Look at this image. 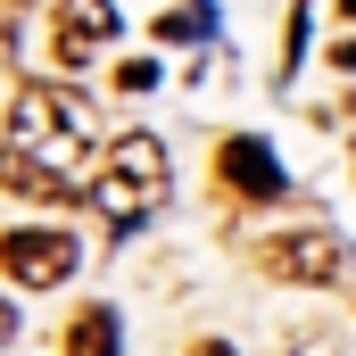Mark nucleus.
Returning <instances> with one entry per match:
<instances>
[{"label":"nucleus","mask_w":356,"mask_h":356,"mask_svg":"<svg viewBox=\"0 0 356 356\" xmlns=\"http://www.w3.org/2000/svg\"><path fill=\"white\" fill-rule=\"evenodd\" d=\"M99 116L83 91L67 83H17L0 116V191L42 199V207H75L99 182Z\"/></svg>","instance_id":"obj_1"},{"label":"nucleus","mask_w":356,"mask_h":356,"mask_svg":"<svg viewBox=\"0 0 356 356\" xmlns=\"http://www.w3.org/2000/svg\"><path fill=\"white\" fill-rule=\"evenodd\" d=\"M166 182H175V158L158 149V133H116L99 158V182H91V207L108 232H133L166 207Z\"/></svg>","instance_id":"obj_2"},{"label":"nucleus","mask_w":356,"mask_h":356,"mask_svg":"<svg viewBox=\"0 0 356 356\" xmlns=\"http://www.w3.org/2000/svg\"><path fill=\"white\" fill-rule=\"evenodd\" d=\"M266 257L273 282H307V290H332V282H348V249H340V232H323V224H307V232H282L257 249Z\"/></svg>","instance_id":"obj_3"},{"label":"nucleus","mask_w":356,"mask_h":356,"mask_svg":"<svg viewBox=\"0 0 356 356\" xmlns=\"http://www.w3.org/2000/svg\"><path fill=\"white\" fill-rule=\"evenodd\" d=\"M75 232H50V224H33V232H0V273L8 282H25V290H58L67 273H75Z\"/></svg>","instance_id":"obj_4"},{"label":"nucleus","mask_w":356,"mask_h":356,"mask_svg":"<svg viewBox=\"0 0 356 356\" xmlns=\"http://www.w3.org/2000/svg\"><path fill=\"white\" fill-rule=\"evenodd\" d=\"M216 182L232 191V199H249V207H273L282 191H290V175H282V158H273L257 133H232L224 149H216Z\"/></svg>","instance_id":"obj_5"},{"label":"nucleus","mask_w":356,"mask_h":356,"mask_svg":"<svg viewBox=\"0 0 356 356\" xmlns=\"http://www.w3.org/2000/svg\"><path fill=\"white\" fill-rule=\"evenodd\" d=\"M116 0H58V25H50V58L75 75V67H91L108 42H116Z\"/></svg>","instance_id":"obj_6"},{"label":"nucleus","mask_w":356,"mask_h":356,"mask_svg":"<svg viewBox=\"0 0 356 356\" xmlns=\"http://www.w3.org/2000/svg\"><path fill=\"white\" fill-rule=\"evenodd\" d=\"M116 307H83L75 323H67V356H116Z\"/></svg>","instance_id":"obj_7"},{"label":"nucleus","mask_w":356,"mask_h":356,"mask_svg":"<svg viewBox=\"0 0 356 356\" xmlns=\"http://www.w3.org/2000/svg\"><path fill=\"white\" fill-rule=\"evenodd\" d=\"M17 58V0H0V67Z\"/></svg>","instance_id":"obj_8"},{"label":"nucleus","mask_w":356,"mask_h":356,"mask_svg":"<svg viewBox=\"0 0 356 356\" xmlns=\"http://www.w3.org/2000/svg\"><path fill=\"white\" fill-rule=\"evenodd\" d=\"M116 83H124V91H149V83H158V67H149V58H133V67H116Z\"/></svg>","instance_id":"obj_9"},{"label":"nucleus","mask_w":356,"mask_h":356,"mask_svg":"<svg viewBox=\"0 0 356 356\" xmlns=\"http://www.w3.org/2000/svg\"><path fill=\"white\" fill-rule=\"evenodd\" d=\"M332 67H340V75H356V33H348V42H332Z\"/></svg>","instance_id":"obj_10"},{"label":"nucleus","mask_w":356,"mask_h":356,"mask_svg":"<svg viewBox=\"0 0 356 356\" xmlns=\"http://www.w3.org/2000/svg\"><path fill=\"white\" fill-rule=\"evenodd\" d=\"M8 340H17V307L0 298V348H8Z\"/></svg>","instance_id":"obj_11"},{"label":"nucleus","mask_w":356,"mask_h":356,"mask_svg":"<svg viewBox=\"0 0 356 356\" xmlns=\"http://www.w3.org/2000/svg\"><path fill=\"white\" fill-rule=\"evenodd\" d=\"M191 356H232V348H224V340H199V348H191Z\"/></svg>","instance_id":"obj_12"},{"label":"nucleus","mask_w":356,"mask_h":356,"mask_svg":"<svg viewBox=\"0 0 356 356\" xmlns=\"http://www.w3.org/2000/svg\"><path fill=\"white\" fill-rule=\"evenodd\" d=\"M340 17H348V33H356V0H340Z\"/></svg>","instance_id":"obj_13"}]
</instances>
